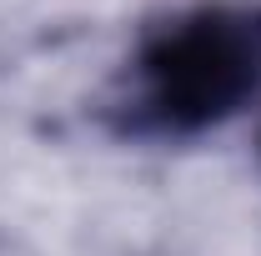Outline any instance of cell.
I'll return each instance as SVG.
<instances>
[{
    "mask_svg": "<svg viewBox=\"0 0 261 256\" xmlns=\"http://www.w3.org/2000/svg\"><path fill=\"white\" fill-rule=\"evenodd\" d=\"M136 126L206 131L261 91V5H201L136 56Z\"/></svg>",
    "mask_w": 261,
    "mask_h": 256,
    "instance_id": "1",
    "label": "cell"
}]
</instances>
